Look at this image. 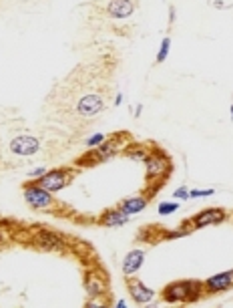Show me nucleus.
Segmentation results:
<instances>
[{
	"label": "nucleus",
	"instance_id": "obj_9",
	"mask_svg": "<svg viewBox=\"0 0 233 308\" xmlns=\"http://www.w3.org/2000/svg\"><path fill=\"white\" fill-rule=\"evenodd\" d=\"M225 220H227V212L223 208H205V210H201L199 214H195L191 218L195 230H201V228H207V226H219Z\"/></svg>",
	"mask_w": 233,
	"mask_h": 308
},
{
	"label": "nucleus",
	"instance_id": "obj_16",
	"mask_svg": "<svg viewBox=\"0 0 233 308\" xmlns=\"http://www.w3.org/2000/svg\"><path fill=\"white\" fill-rule=\"evenodd\" d=\"M127 222H129V216L119 208V205H117V208L107 210L105 214L99 218V224L105 226V228H119V226H125Z\"/></svg>",
	"mask_w": 233,
	"mask_h": 308
},
{
	"label": "nucleus",
	"instance_id": "obj_6",
	"mask_svg": "<svg viewBox=\"0 0 233 308\" xmlns=\"http://www.w3.org/2000/svg\"><path fill=\"white\" fill-rule=\"evenodd\" d=\"M74 169H68V167H57V169H50L46 171L44 175H40L38 179H34V182L44 188L46 192L50 193H57L61 192L63 188H67L70 182H72V177H74Z\"/></svg>",
	"mask_w": 233,
	"mask_h": 308
},
{
	"label": "nucleus",
	"instance_id": "obj_26",
	"mask_svg": "<svg viewBox=\"0 0 233 308\" xmlns=\"http://www.w3.org/2000/svg\"><path fill=\"white\" fill-rule=\"evenodd\" d=\"M141 111H143V105H137V109H135V117H139Z\"/></svg>",
	"mask_w": 233,
	"mask_h": 308
},
{
	"label": "nucleus",
	"instance_id": "obj_4",
	"mask_svg": "<svg viewBox=\"0 0 233 308\" xmlns=\"http://www.w3.org/2000/svg\"><path fill=\"white\" fill-rule=\"evenodd\" d=\"M24 201L29 203V208L40 210V212H48V210H53L57 205L55 195L50 192H46L44 188H40L34 179L24 184Z\"/></svg>",
	"mask_w": 233,
	"mask_h": 308
},
{
	"label": "nucleus",
	"instance_id": "obj_24",
	"mask_svg": "<svg viewBox=\"0 0 233 308\" xmlns=\"http://www.w3.org/2000/svg\"><path fill=\"white\" fill-rule=\"evenodd\" d=\"M113 103H115V105L119 107L121 103H123V95H121V93H117V97H115V101H113Z\"/></svg>",
	"mask_w": 233,
	"mask_h": 308
},
{
	"label": "nucleus",
	"instance_id": "obj_3",
	"mask_svg": "<svg viewBox=\"0 0 233 308\" xmlns=\"http://www.w3.org/2000/svg\"><path fill=\"white\" fill-rule=\"evenodd\" d=\"M203 282L199 280H177L167 284L161 290V300L169 302V304H191L201 300L203 296Z\"/></svg>",
	"mask_w": 233,
	"mask_h": 308
},
{
	"label": "nucleus",
	"instance_id": "obj_23",
	"mask_svg": "<svg viewBox=\"0 0 233 308\" xmlns=\"http://www.w3.org/2000/svg\"><path fill=\"white\" fill-rule=\"evenodd\" d=\"M44 173H46V169H44V167H34V169H31V171H29V177H36V179H38V177H40V175H44Z\"/></svg>",
	"mask_w": 233,
	"mask_h": 308
},
{
	"label": "nucleus",
	"instance_id": "obj_13",
	"mask_svg": "<svg viewBox=\"0 0 233 308\" xmlns=\"http://www.w3.org/2000/svg\"><path fill=\"white\" fill-rule=\"evenodd\" d=\"M137 10L135 0H111L107 4V14L113 18H129Z\"/></svg>",
	"mask_w": 233,
	"mask_h": 308
},
{
	"label": "nucleus",
	"instance_id": "obj_21",
	"mask_svg": "<svg viewBox=\"0 0 233 308\" xmlns=\"http://www.w3.org/2000/svg\"><path fill=\"white\" fill-rule=\"evenodd\" d=\"M173 197H175V199H181V201H185V199H189V190H187L185 186H181V188H177V190L173 192Z\"/></svg>",
	"mask_w": 233,
	"mask_h": 308
},
{
	"label": "nucleus",
	"instance_id": "obj_1",
	"mask_svg": "<svg viewBox=\"0 0 233 308\" xmlns=\"http://www.w3.org/2000/svg\"><path fill=\"white\" fill-rule=\"evenodd\" d=\"M145 171H147V192L143 195L151 201L153 195L167 184V177L173 171V161L169 153L163 151L161 147H153L149 157L145 159Z\"/></svg>",
	"mask_w": 233,
	"mask_h": 308
},
{
	"label": "nucleus",
	"instance_id": "obj_2",
	"mask_svg": "<svg viewBox=\"0 0 233 308\" xmlns=\"http://www.w3.org/2000/svg\"><path fill=\"white\" fill-rule=\"evenodd\" d=\"M131 143V135L129 133H119V135H113L109 139H105L100 145L97 147H91L83 157H79L74 163L79 165V167H91V165H97V163H102V161H107L111 157H115L117 153L125 151V147Z\"/></svg>",
	"mask_w": 233,
	"mask_h": 308
},
{
	"label": "nucleus",
	"instance_id": "obj_15",
	"mask_svg": "<svg viewBox=\"0 0 233 308\" xmlns=\"http://www.w3.org/2000/svg\"><path fill=\"white\" fill-rule=\"evenodd\" d=\"M145 262V252L143 250H131L127 256H125V260H123V274L125 276H133L141 270Z\"/></svg>",
	"mask_w": 233,
	"mask_h": 308
},
{
	"label": "nucleus",
	"instance_id": "obj_29",
	"mask_svg": "<svg viewBox=\"0 0 233 308\" xmlns=\"http://www.w3.org/2000/svg\"><path fill=\"white\" fill-rule=\"evenodd\" d=\"M231 220H233V216H231Z\"/></svg>",
	"mask_w": 233,
	"mask_h": 308
},
{
	"label": "nucleus",
	"instance_id": "obj_27",
	"mask_svg": "<svg viewBox=\"0 0 233 308\" xmlns=\"http://www.w3.org/2000/svg\"><path fill=\"white\" fill-rule=\"evenodd\" d=\"M231 119H233V105H231Z\"/></svg>",
	"mask_w": 233,
	"mask_h": 308
},
{
	"label": "nucleus",
	"instance_id": "obj_18",
	"mask_svg": "<svg viewBox=\"0 0 233 308\" xmlns=\"http://www.w3.org/2000/svg\"><path fill=\"white\" fill-rule=\"evenodd\" d=\"M169 50H171V38L169 37H165L163 40H161V44H159V53H157V63H165V59L169 57Z\"/></svg>",
	"mask_w": 233,
	"mask_h": 308
},
{
	"label": "nucleus",
	"instance_id": "obj_28",
	"mask_svg": "<svg viewBox=\"0 0 233 308\" xmlns=\"http://www.w3.org/2000/svg\"><path fill=\"white\" fill-rule=\"evenodd\" d=\"M0 242H2V238H0Z\"/></svg>",
	"mask_w": 233,
	"mask_h": 308
},
{
	"label": "nucleus",
	"instance_id": "obj_5",
	"mask_svg": "<svg viewBox=\"0 0 233 308\" xmlns=\"http://www.w3.org/2000/svg\"><path fill=\"white\" fill-rule=\"evenodd\" d=\"M107 101L105 95L99 93V91H85L79 99H76V115L83 117V119H95L102 109H105Z\"/></svg>",
	"mask_w": 233,
	"mask_h": 308
},
{
	"label": "nucleus",
	"instance_id": "obj_19",
	"mask_svg": "<svg viewBox=\"0 0 233 308\" xmlns=\"http://www.w3.org/2000/svg\"><path fill=\"white\" fill-rule=\"evenodd\" d=\"M177 210H179L177 201H163V203H159V214L161 216H169V214H173Z\"/></svg>",
	"mask_w": 233,
	"mask_h": 308
},
{
	"label": "nucleus",
	"instance_id": "obj_11",
	"mask_svg": "<svg viewBox=\"0 0 233 308\" xmlns=\"http://www.w3.org/2000/svg\"><path fill=\"white\" fill-rule=\"evenodd\" d=\"M107 276L105 274H95V272H87L85 276V290L91 298H99L102 294H107Z\"/></svg>",
	"mask_w": 233,
	"mask_h": 308
},
{
	"label": "nucleus",
	"instance_id": "obj_12",
	"mask_svg": "<svg viewBox=\"0 0 233 308\" xmlns=\"http://www.w3.org/2000/svg\"><path fill=\"white\" fill-rule=\"evenodd\" d=\"M36 246L44 250H63L67 248V240L61 234L53 232V230H40L36 234Z\"/></svg>",
	"mask_w": 233,
	"mask_h": 308
},
{
	"label": "nucleus",
	"instance_id": "obj_7",
	"mask_svg": "<svg viewBox=\"0 0 233 308\" xmlns=\"http://www.w3.org/2000/svg\"><path fill=\"white\" fill-rule=\"evenodd\" d=\"M125 284H127V290H129V294H131L135 304H149V302H153L155 292L145 284V282H141L135 274L133 276H125Z\"/></svg>",
	"mask_w": 233,
	"mask_h": 308
},
{
	"label": "nucleus",
	"instance_id": "obj_25",
	"mask_svg": "<svg viewBox=\"0 0 233 308\" xmlns=\"http://www.w3.org/2000/svg\"><path fill=\"white\" fill-rule=\"evenodd\" d=\"M169 16H171V18H169V22L173 24V22H175V8H173V6L169 8Z\"/></svg>",
	"mask_w": 233,
	"mask_h": 308
},
{
	"label": "nucleus",
	"instance_id": "obj_20",
	"mask_svg": "<svg viewBox=\"0 0 233 308\" xmlns=\"http://www.w3.org/2000/svg\"><path fill=\"white\" fill-rule=\"evenodd\" d=\"M105 139H107V137L102 135V133H95V135H91V137L87 139V147H97V145H100Z\"/></svg>",
	"mask_w": 233,
	"mask_h": 308
},
{
	"label": "nucleus",
	"instance_id": "obj_8",
	"mask_svg": "<svg viewBox=\"0 0 233 308\" xmlns=\"http://www.w3.org/2000/svg\"><path fill=\"white\" fill-rule=\"evenodd\" d=\"M231 288H233V268L225 270V272H219V274L207 278L203 282V292L205 294H221V292H227Z\"/></svg>",
	"mask_w": 233,
	"mask_h": 308
},
{
	"label": "nucleus",
	"instance_id": "obj_17",
	"mask_svg": "<svg viewBox=\"0 0 233 308\" xmlns=\"http://www.w3.org/2000/svg\"><path fill=\"white\" fill-rule=\"evenodd\" d=\"M153 147H149V143H129L125 147V155L127 157H131L133 161H139V163H145V159L149 157V153H151Z\"/></svg>",
	"mask_w": 233,
	"mask_h": 308
},
{
	"label": "nucleus",
	"instance_id": "obj_22",
	"mask_svg": "<svg viewBox=\"0 0 233 308\" xmlns=\"http://www.w3.org/2000/svg\"><path fill=\"white\" fill-rule=\"evenodd\" d=\"M207 195H215V190H191L189 197H207Z\"/></svg>",
	"mask_w": 233,
	"mask_h": 308
},
{
	"label": "nucleus",
	"instance_id": "obj_10",
	"mask_svg": "<svg viewBox=\"0 0 233 308\" xmlns=\"http://www.w3.org/2000/svg\"><path fill=\"white\" fill-rule=\"evenodd\" d=\"M40 149V141L33 135H18L10 141V151L16 153L20 157H29L34 155V153Z\"/></svg>",
	"mask_w": 233,
	"mask_h": 308
},
{
	"label": "nucleus",
	"instance_id": "obj_14",
	"mask_svg": "<svg viewBox=\"0 0 233 308\" xmlns=\"http://www.w3.org/2000/svg\"><path fill=\"white\" fill-rule=\"evenodd\" d=\"M149 205V199L145 197V195H131V197H125V199H121L119 201V208L131 218V216H135V214H141L145 208Z\"/></svg>",
	"mask_w": 233,
	"mask_h": 308
}]
</instances>
